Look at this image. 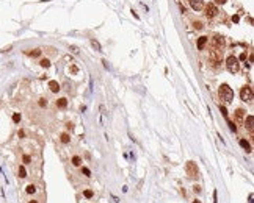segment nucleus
<instances>
[{"label":"nucleus","instance_id":"nucleus-1","mask_svg":"<svg viewBox=\"0 0 254 203\" xmlns=\"http://www.w3.org/2000/svg\"><path fill=\"white\" fill-rule=\"evenodd\" d=\"M218 95H220V98L223 102H226V103L234 100V91H232V87H231L229 85H221L220 89H218Z\"/></svg>","mask_w":254,"mask_h":203},{"label":"nucleus","instance_id":"nucleus-2","mask_svg":"<svg viewBox=\"0 0 254 203\" xmlns=\"http://www.w3.org/2000/svg\"><path fill=\"white\" fill-rule=\"evenodd\" d=\"M226 69L231 72V74H237L238 70H240V59L237 58V56L231 55L228 59H226Z\"/></svg>","mask_w":254,"mask_h":203},{"label":"nucleus","instance_id":"nucleus-3","mask_svg":"<svg viewBox=\"0 0 254 203\" xmlns=\"http://www.w3.org/2000/svg\"><path fill=\"white\" fill-rule=\"evenodd\" d=\"M185 172H187V175L190 178L198 177V166H196V163H193V161H188V163L185 164Z\"/></svg>","mask_w":254,"mask_h":203},{"label":"nucleus","instance_id":"nucleus-4","mask_svg":"<svg viewBox=\"0 0 254 203\" xmlns=\"http://www.w3.org/2000/svg\"><path fill=\"white\" fill-rule=\"evenodd\" d=\"M240 98L243 102H251L253 100V87L251 86H243V87H242Z\"/></svg>","mask_w":254,"mask_h":203},{"label":"nucleus","instance_id":"nucleus-5","mask_svg":"<svg viewBox=\"0 0 254 203\" xmlns=\"http://www.w3.org/2000/svg\"><path fill=\"white\" fill-rule=\"evenodd\" d=\"M218 14V8H217V5H213V3H209V5L206 6V16L212 19V17H215Z\"/></svg>","mask_w":254,"mask_h":203},{"label":"nucleus","instance_id":"nucleus-6","mask_svg":"<svg viewBox=\"0 0 254 203\" xmlns=\"http://www.w3.org/2000/svg\"><path fill=\"white\" fill-rule=\"evenodd\" d=\"M213 42H215V49H217L218 52H223V47H224V39H223L220 34H217V36L213 38Z\"/></svg>","mask_w":254,"mask_h":203},{"label":"nucleus","instance_id":"nucleus-7","mask_svg":"<svg viewBox=\"0 0 254 203\" xmlns=\"http://www.w3.org/2000/svg\"><path fill=\"white\" fill-rule=\"evenodd\" d=\"M254 117L251 116V114H248V116H245V127L248 128L249 133H253V127H254Z\"/></svg>","mask_w":254,"mask_h":203},{"label":"nucleus","instance_id":"nucleus-8","mask_svg":"<svg viewBox=\"0 0 254 203\" xmlns=\"http://www.w3.org/2000/svg\"><path fill=\"white\" fill-rule=\"evenodd\" d=\"M207 42H209V38H207V36L198 38V42H196V47H198V50H204V47L207 45Z\"/></svg>","mask_w":254,"mask_h":203},{"label":"nucleus","instance_id":"nucleus-9","mask_svg":"<svg viewBox=\"0 0 254 203\" xmlns=\"http://www.w3.org/2000/svg\"><path fill=\"white\" fill-rule=\"evenodd\" d=\"M190 5L195 11H201L204 8V0H190Z\"/></svg>","mask_w":254,"mask_h":203},{"label":"nucleus","instance_id":"nucleus-10","mask_svg":"<svg viewBox=\"0 0 254 203\" xmlns=\"http://www.w3.org/2000/svg\"><path fill=\"white\" fill-rule=\"evenodd\" d=\"M240 147L243 148V150L246 152V153H251L253 152V148H251V144L248 142L246 139H240Z\"/></svg>","mask_w":254,"mask_h":203},{"label":"nucleus","instance_id":"nucleus-11","mask_svg":"<svg viewBox=\"0 0 254 203\" xmlns=\"http://www.w3.org/2000/svg\"><path fill=\"white\" fill-rule=\"evenodd\" d=\"M49 87H50L52 92H58V91L61 89V87H60V83L57 81V80H50V81H49Z\"/></svg>","mask_w":254,"mask_h":203},{"label":"nucleus","instance_id":"nucleus-12","mask_svg":"<svg viewBox=\"0 0 254 203\" xmlns=\"http://www.w3.org/2000/svg\"><path fill=\"white\" fill-rule=\"evenodd\" d=\"M68 106V98L66 97H61L57 100V108H60V109H64Z\"/></svg>","mask_w":254,"mask_h":203},{"label":"nucleus","instance_id":"nucleus-13","mask_svg":"<svg viewBox=\"0 0 254 203\" xmlns=\"http://www.w3.org/2000/svg\"><path fill=\"white\" fill-rule=\"evenodd\" d=\"M60 141L63 144H69V142H71V136H69L68 133H63V135L60 136Z\"/></svg>","mask_w":254,"mask_h":203},{"label":"nucleus","instance_id":"nucleus-14","mask_svg":"<svg viewBox=\"0 0 254 203\" xmlns=\"http://www.w3.org/2000/svg\"><path fill=\"white\" fill-rule=\"evenodd\" d=\"M235 119L237 120H243L245 119V111L243 109H237L235 111Z\"/></svg>","mask_w":254,"mask_h":203},{"label":"nucleus","instance_id":"nucleus-15","mask_svg":"<svg viewBox=\"0 0 254 203\" xmlns=\"http://www.w3.org/2000/svg\"><path fill=\"white\" fill-rule=\"evenodd\" d=\"M39 64H41L42 67L47 69V67H50V59H49V58H42V59L39 61Z\"/></svg>","mask_w":254,"mask_h":203},{"label":"nucleus","instance_id":"nucleus-16","mask_svg":"<svg viewBox=\"0 0 254 203\" xmlns=\"http://www.w3.org/2000/svg\"><path fill=\"white\" fill-rule=\"evenodd\" d=\"M72 164L79 167L80 164H82V158H80V156H77V155H75V156H72Z\"/></svg>","mask_w":254,"mask_h":203},{"label":"nucleus","instance_id":"nucleus-17","mask_svg":"<svg viewBox=\"0 0 254 203\" xmlns=\"http://www.w3.org/2000/svg\"><path fill=\"white\" fill-rule=\"evenodd\" d=\"M28 55H30V56H33V58H36V56H39V55H41V49H33L32 52H28Z\"/></svg>","mask_w":254,"mask_h":203},{"label":"nucleus","instance_id":"nucleus-18","mask_svg":"<svg viewBox=\"0 0 254 203\" xmlns=\"http://www.w3.org/2000/svg\"><path fill=\"white\" fill-rule=\"evenodd\" d=\"M19 177H21V178H25L27 177V170H25V167L24 166H19Z\"/></svg>","mask_w":254,"mask_h":203},{"label":"nucleus","instance_id":"nucleus-19","mask_svg":"<svg viewBox=\"0 0 254 203\" xmlns=\"http://www.w3.org/2000/svg\"><path fill=\"white\" fill-rule=\"evenodd\" d=\"M25 192L27 194H35V192H36V186H35V185H28V186H27V189H25Z\"/></svg>","mask_w":254,"mask_h":203},{"label":"nucleus","instance_id":"nucleus-20","mask_svg":"<svg viewBox=\"0 0 254 203\" xmlns=\"http://www.w3.org/2000/svg\"><path fill=\"white\" fill-rule=\"evenodd\" d=\"M83 195H85V197H86V198H93L94 192H93V191H91V189H86V191H83Z\"/></svg>","mask_w":254,"mask_h":203},{"label":"nucleus","instance_id":"nucleus-21","mask_svg":"<svg viewBox=\"0 0 254 203\" xmlns=\"http://www.w3.org/2000/svg\"><path fill=\"white\" fill-rule=\"evenodd\" d=\"M21 114H19V113H14L13 114V122H14V124H19V122H21Z\"/></svg>","mask_w":254,"mask_h":203},{"label":"nucleus","instance_id":"nucleus-22","mask_svg":"<svg viewBox=\"0 0 254 203\" xmlns=\"http://www.w3.org/2000/svg\"><path fill=\"white\" fill-rule=\"evenodd\" d=\"M38 105H39L41 108H46V106H47V98H39V100H38Z\"/></svg>","mask_w":254,"mask_h":203},{"label":"nucleus","instance_id":"nucleus-23","mask_svg":"<svg viewBox=\"0 0 254 203\" xmlns=\"http://www.w3.org/2000/svg\"><path fill=\"white\" fill-rule=\"evenodd\" d=\"M91 45H93V47H94V49H96V50H97V52H101V50H102V49H101V44H99L97 41H94V39L91 41Z\"/></svg>","mask_w":254,"mask_h":203},{"label":"nucleus","instance_id":"nucleus-24","mask_svg":"<svg viewBox=\"0 0 254 203\" xmlns=\"http://www.w3.org/2000/svg\"><path fill=\"white\" fill-rule=\"evenodd\" d=\"M82 174L85 177H91V170L88 169V167H82Z\"/></svg>","mask_w":254,"mask_h":203},{"label":"nucleus","instance_id":"nucleus-25","mask_svg":"<svg viewBox=\"0 0 254 203\" xmlns=\"http://www.w3.org/2000/svg\"><path fill=\"white\" fill-rule=\"evenodd\" d=\"M228 124H229V128H231V131H234V133H235V131H237V127H235V125H234V122L228 120Z\"/></svg>","mask_w":254,"mask_h":203},{"label":"nucleus","instance_id":"nucleus-26","mask_svg":"<svg viewBox=\"0 0 254 203\" xmlns=\"http://www.w3.org/2000/svg\"><path fill=\"white\" fill-rule=\"evenodd\" d=\"M193 191H195V194H201L202 189H201V186H199V185H195L193 186Z\"/></svg>","mask_w":254,"mask_h":203},{"label":"nucleus","instance_id":"nucleus-27","mask_svg":"<svg viewBox=\"0 0 254 203\" xmlns=\"http://www.w3.org/2000/svg\"><path fill=\"white\" fill-rule=\"evenodd\" d=\"M220 111H221V113H223V116H224L226 119H228V109H226L224 106H221V105H220Z\"/></svg>","mask_w":254,"mask_h":203},{"label":"nucleus","instance_id":"nucleus-28","mask_svg":"<svg viewBox=\"0 0 254 203\" xmlns=\"http://www.w3.org/2000/svg\"><path fill=\"white\" fill-rule=\"evenodd\" d=\"M69 70H71V72H72V74H74V75H75V74H77V72H79V67H77V66H74V64H72V66H71V67H69Z\"/></svg>","mask_w":254,"mask_h":203},{"label":"nucleus","instance_id":"nucleus-29","mask_svg":"<svg viewBox=\"0 0 254 203\" xmlns=\"http://www.w3.org/2000/svg\"><path fill=\"white\" fill-rule=\"evenodd\" d=\"M22 161H24V163H25V164H28V163H30V161H32V158H30V156H28V155H24V156H22Z\"/></svg>","mask_w":254,"mask_h":203},{"label":"nucleus","instance_id":"nucleus-30","mask_svg":"<svg viewBox=\"0 0 254 203\" xmlns=\"http://www.w3.org/2000/svg\"><path fill=\"white\" fill-rule=\"evenodd\" d=\"M195 28L196 30H201L202 28V24H201V22H195Z\"/></svg>","mask_w":254,"mask_h":203},{"label":"nucleus","instance_id":"nucleus-31","mask_svg":"<svg viewBox=\"0 0 254 203\" xmlns=\"http://www.w3.org/2000/svg\"><path fill=\"white\" fill-rule=\"evenodd\" d=\"M66 127H68V130H71V131H72V130H74V124H72V122H68Z\"/></svg>","mask_w":254,"mask_h":203},{"label":"nucleus","instance_id":"nucleus-32","mask_svg":"<svg viewBox=\"0 0 254 203\" xmlns=\"http://www.w3.org/2000/svg\"><path fill=\"white\" fill-rule=\"evenodd\" d=\"M25 136V131H24V130H21V131H19V137H24Z\"/></svg>","mask_w":254,"mask_h":203},{"label":"nucleus","instance_id":"nucleus-33","mask_svg":"<svg viewBox=\"0 0 254 203\" xmlns=\"http://www.w3.org/2000/svg\"><path fill=\"white\" fill-rule=\"evenodd\" d=\"M240 59H242V61L246 59V53H242V55H240Z\"/></svg>","mask_w":254,"mask_h":203},{"label":"nucleus","instance_id":"nucleus-34","mask_svg":"<svg viewBox=\"0 0 254 203\" xmlns=\"http://www.w3.org/2000/svg\"><path fill=\"white\" fill-rule=\"evenodd\" d=\"M215 2H217V3H221V5H223V3H226L228 0H215Z\"/></svg>","mask_w":254,"mask_h":203},{"label":"nucleus","instance_id":"nucleus-35","mask_svg":"<svg viewBox=\"0 0 254 203\" xmlns=\"http://www.w3.org/2000/svg\"><path fill=\"white\" fill-rule=\"evenodd\" d=\"M193 203H201V200H198V198H195V200H193Z\"/></svg>","mask_w":254,"mask_h":203},{"label":"nucleus","instance_id":"nucleus-36","mask_svg":"<svg viewBox=\"0 0 254 203\" xmlns=\"http://www.w3.org/2000/svg\"><path fill=\"white\" fill-rule=\"evenodd\" d=\"M28 203H38V200H30Z\"/></svg>","mask_w":254,"mask_h":203}]
</instances>
